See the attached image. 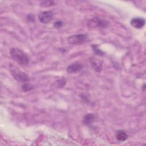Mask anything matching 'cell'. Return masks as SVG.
Listing matches in <instances>:
<instances>
[{
    "label": "cell",
    "mask_w": 146,
    "mask_h": 146,
    "mask_svg": "<svg viewBox=\"0 0 146 146\" xmlns=\"http://www.w3.org/2000/svg\"><path fill=\"white\" fill-rule=\"evenodd\" d=\"M10 52L12 59L20 65H25L29 63V56L21 50L18 48H12Z\"/></svg>",
    "instance_id": "6da1fadb"
},
{
    "label": "cell",
    "mask_w": 146,
    "mask_h": 146,
    "mask_svg": "<svg viewBox=\"0 0 146 146\" xmlns=\"http://www.w3.org/2000/svg\"><path fill=\"white\" fill-rule=\"evenodd\" d=\"M11 66L12 67H10V71L12 75L16 80L20 82H27L29 80V76L26 74L18 69L14 66L12 65Z\"/></svg>",
    "instance_id": "7a4b0ae2"
},
{
    "label": "cell",
    "mask_w": 146,
    "mask_h": 146,
    "mask_svg": "<svg viewBox=\"0 0 146 146\" xmlns=\"http://www.w3.org/2000/svg\"><path fill=\"white\" fill-rule=\"evenodd\" d=\"M108 25V21L98 18H92L88 22V26L91 28H104L107 27Z\"/></svg>",
    "instance_id": "3957f363"
},
{
    "label": "cell",
    "mask_w": 146,
    "mask_h": 146,
    "mask_svg": "<svg viewBox=\"0 0 146 146\" xmlns=\"http://www.w3.org/2000/svg\"><path fill=\"white\" fill-rule=\"evenodd\" d=\"M87 38L86 34H76L69 36L67 39L68 42L71 44H79L85 42Z\"/></svg>",
    "instance_id": "277c9868"
},
{
    "label": "cell",
    "mask_w": 146,
    "mask_h": 146,
    "mask_svg": "<svg viewBox=\"0 0 146 146\" xmlns=\"http://www.w3.org/2000/svg\"><path fill=\"white\" fill-rule=\"evenodd\" d=\"M53 17V13L51 11H44L38 14V19L42 23H48L50 22Z\"/></svg>",
    "instance_id": "5b68a950"
},
{
    "label": "cell",
    "mask_w": 146,
    "mask_h": 146,
    "mask_svg": "<svg viewBox=\"0 0 146 146\" xmlns=\"http://www.w3.org/2000/svg\"><path fill=\"white\" fill-rule=\"evenodd\" d=\"M145 19L142 18H134L131 21V25L135 29H141L145 25Z\"/></svg>",
    "instance_id": "8992f818"
},
{
    "label": "cell",
    "mask_w": 146,
    "mask_h": 146,
    "mask_svg": "<svg viewBox=\"0 0 146 146\" xmlns=\"http://www.w3.org/2000/svg\"><path fill=\"white\" fill-rule=\"evenodd\" d=\"M83 67V65L80 63H74L67 67V71L68 73H75L80 71Z\"/></svg>",
    "instance_id": "52a82bcc"
},
{
    "label": "cell",
    "mask_w": 146,
    "mask_h": 146,
    "mask_svg": "<svg viewBox=\"0 0 146 146\" xmlns=\"http://www.w3.org/2000/svg\"><path fill=\"white\" fill-rule=\"evenodd\" d=\"M116 139L120 141H124L128 138V135L124 131H119L117 132L116 135Z\"/></svg>",
    "instance_id": "ba28073f"
},
{
    "label": "cell",
    "mask_w": 146,
    "mask_h": 146,
    "mask_svg": "<svg viewBox=\"0 0 146 146\" xmlns=\"http://www.w3.org/2000/svg\"><path fill=\"white\" fill-rule=\"evenodd\" d=\"M95 120V116L91 113H88L83 118V122L87 125H88L92 123Z\"/></svg>",
    "instance_id": "9c48e42d"
},
{
    "label": "cell",
    "mask_w": 146,
    "mask_h": 146,
    "mask_svg": "<svg viewBox=\"0 0 146 146\" xmlns=\"http://www.w3.org/2000/svg\"><path fill=\"white\" fill-rule=\"evenodd\" d=\"M55 2L53 1H43L40 2V5L44 7H49L54 5Z\"/></svg>",
    "instance_id": "30bf717a"
},
{
    "label": "cell",
    "mask_w": 146,
    "mask_h": 146,
    "mask_svg": "<svg viewBox=\"0 0 146 146\" xmlns=\"http://www.w3.org/2000/svg\"><path fill=\"white\" fill-rule=\"evenodd\" d=\"M33 88V86L30 84H25L22 86V89L25 92L29 91L31 90Z\"/></svg>",
    "instance_id": "8fae6325"
},
{
    "label": "cell",
    "mask_w": 146,
    "mask_h": 146,
    "mask_svg": "<svg viewBox=\"0 0 146 146\" xmlns=\"http://www.w3.org/2000/svg\"><path fill=\"white\" fill-rule=\"evenodd\" d=\"M92 48H93L94 51L95 52V54H98V55H103L104 53H103L101 50H100L98 48V47H97L96 45H93V46H92Z\"/></svg>",
    "instance_id": "7c38bea8"
},
{
    "label": "cell",
    "mask_w": 146,
    "mask_h": 146,
    "mask_svg": "<svg viewBox=\"0 0 146 146\" xmlns=\"http://www.w3.org/2000/svg\"><path fill=\"white\" fill-rule=\"evenodd\" d=\"M62 22L61 21H56L55 23H54V26L56 27V28H59L62 26Z\"/></svg>",
    "instance_id": "4fadbf2b"
}]
</instances>
